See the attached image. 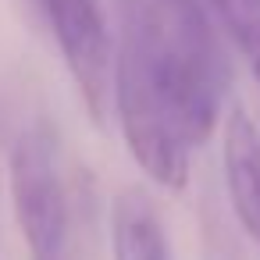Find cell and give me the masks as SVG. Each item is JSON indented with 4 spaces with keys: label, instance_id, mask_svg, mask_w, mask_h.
<instances>
[{
    "label": "cell",
    "instance_id": "1",
    "mask_svg": "<svg viewBox=\"0 0 260 260\" xmlns=\"http://www.w3.org/2000/svg\"><path fill=\"white\" fill-rule=\"evenodd\" d=\"M224 57L203 0H118L111 96L136 164L185 189L224 96Z\"/></svg>",
    "mask_w": 260,
    "mask_h": 260
},
{
    "label": "cell",
    "instance_id": "2",
    "mask_svg": "<svg viewBox=\"0 0 260 260\" xmlns=\"http://www.w3.org/2000/svg\"><path fill=\"white\" fill-rule=\"evenodd\" d=\"M15 221L32 260H61L68 239V192L57 160V139L47 125H29L8 160Z\"/></svg>",
    "mask_w": 260,
    "mask_h": 260
},
{
    "label": "cell",
    "instance_id": "3",
    "mask_svg": "<svg viewBox=\"0 0 260 260\" xmlns=\"http://www.w3.org/2000/svg\"><path fill=\"white\" fill-rule=\"evenodd\" d=\"M40 8L89 114L100 121L111 100L114 40L100 0H32Z\"/></svg>",
    "mask_w": 260,
    "mask_h": 260
},
{
    "label": "cell",
    "instance_id": "4",
    "mask_svg": "<svg viewBox=\"0 0 260 260\" xmlns=\"http://www.w3.org/2000/svg\"><path fill=\"white\" fill-rule=\"evenodd\" d=\"M221 164L232 214L260 249V128L246 111H232L224 121Z\"/></svg>",
    "mask_w": 260,
    "mask_h": 260
},
{
    "label": "cell",
    "instance_id": "5",
    "mask_svg": "<svg viewBox=\"0 0 260 260\" xmlns=\"http://www.w3.org/2000/svg\"><path fill=\"white\" fill-rule=\"evenodd\" d=\"M114 260H168V239L157 207L143 189H121L111 210Z\"/></svg>",
    "mask_w": 260,
    "mask_h": 260
},
{
    "label": "cell",
    "instance_id": "6",
    "mask_svg": "<svg viewBox=\"0 0 260 260\" xmlns=\"http://www.w3.org/2000/svg\"><path fill=\"white\" fill-rule=\"evenodd\" d=\"M203 8L224 29L260 86V0H203Z\"/></svg>",
    "mask_w": 260,
    "mask_h": 260
}]
</instances>
